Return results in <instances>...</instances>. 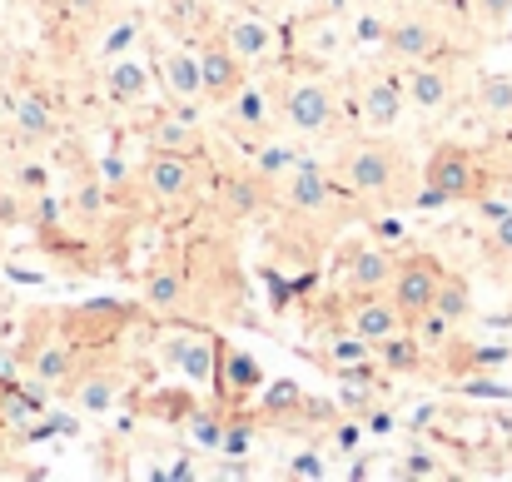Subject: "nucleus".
<instances>
[{
    "instance_id": "obj_1",
    "label": "nucleus",
    "mask_w": 512,
    "mask_h": 482,
    "mask_svg": "<svg viewBox=\"0 0 512 482\" xmlns=\"http://www.w3.org/2000/svg\"><path fill=\"white\" fill-rule=\"evenodd\" d=\"M339 179L353 194H388L398 179H403V160L393 145L383 140H363L358 150H348L339 164Z\"/></svg>"
},
{
    "instance_id": "obj_2",
    "label": "nucleus",
    "mask_w": 512,
    "mask_h": 482,
    "mask_svg": "<svg viewBox=\"0 0 512 482\" xmlns=\"http://www.w3.org/2000/svg\"><path fill=\"white\" fill-rule=\"evenodd\" d=\"M438 289H443V269L428 259V254H413V259H398V269H393V284H388V294H393V304L403 309V319L418 323L433 304H438Z\"/></svg>"
},
{
    "instance_id": "obj_3",
    "label": "nucleus",
    "mask_w": 512,
    "mask_h": 482,
    "mask_svg": "<svg viewBox=\"0 0 512 482\" xmlns=\"http://www.w3.org/2000/svg\"><path fill=\"white\" fill-rule=\"evenodd\" d=\"M473 189H478L473 155L463 145H438L428 169H423V199L428 204H453V199H468Z\"/></svg>"
},
{
    "instance_id": "obj_4",
    "label": "nucleus",
    "mask_w": 512,
    "mask_h": 482,
    "mask_svg": "<svg viewBox=\"0 0 512 482\" xmlns=\"http://www.w3.org/2000/svg\"><path fill=\"white\" fill-rule=\"evenodd\" d=\"M279 110H284V120H289L294 130L314 135V130L334 125V90H329L324 80H294V85L284 90Z\"/></svg>"
},
{
    "instance_id": "obj_5",
    "label": "nucleus",
    "mask_w": 512,
    "mask_h": 482,
    "mask_svg": "<svg viewBox=\"0 0 512 482\" xmlns=\"http://www.w3.org/2000/svg\"><path fill=\"white\" fill-rule=\"evenodd\" d=\"M194 179H199V169H194V160H189L184 150H155L150 164H145V184H150V194H155L160 204L189 199V194H194Z\"/></svg>"
},
{
    "instance_id": "obj_6",
    "label": "nucleus",
    "mask_w": 512,
    "mask_h": 482,
    "mask_svg": "<svg viewBox=\"0 0 512 482\" xmlns=\"http://www.w3.org/2000/svg\"><path fill=\"white\" fill-rule=\"evenodd\" d=\"M199 70H204V95H209V100H234L239 85H244V60L229 50L224 35H214V40L199 50Z\"/></svg>"
},
{
    "instance_id": "obj_7",
    "label": "nucleus",
    "mask_w": 512,
    "mask_h": 482,
    "mask_svg": "<svg viewBox=\"0 0 512 482\" xmlns=\"http://www.w3.org/2000/svg\"><path fill=\"white\" fill-rule=\"evenodd\" d=\"M403 323H408V319H403V309L393 304V294L383 299L378 289H368V294H363V299H358V304L348 309V328H353L358 338H368L373 348H378L383 338H393V333H398Z\"/></svg>"
},
{
    "instance_id": "obj_8",
    "label": "nucleus",
    "mask_w": 512,
    "mask_h": 482,
    "mask_svg": "<svg viewBox=\"0 0 512 482\" xmlns=\"http://www.w3.org/2000/svg\"><path fill=\"white\" fill-rule=\"evenodd\" d=\"M174 368L189 378V383H214L219 378V358H224V343L209 338V333H184L170 343Z\"/></svg>"
},
{
    "instance_id": "obj_9",
    "label": "nucleus",
    "mask_w": 512,
    "mask_h": 482,
    "mask_svg": "<svg viewBox=\"0 0 512 482\" xmlns=\"http://www.w3.org/2000/svg\"><path fill=\"white\" fill-rule=\"evenodd\" d=\"M383 45H388L393 60H413V65H423V60L438 50V30H433L428 20H393L388 35H383Z\"/></svg>"
},
{
    "instance_id": "obj_10",
    "label": "nucleus",
    "mask_w": 512,
    "mask_h": 482,
    "mask_svg": "<svg viewBox=\"0 0 512 482\" xmlns=\"http://www.w3.org/2000/svg\"><path fill=\"white\" fill-rule=\"evenodd\" d=\"M403 105H408V95H403V85H393V80H368V85H363V100H358L368 130H393V125L403 120Z\"/></svg>"
},
{
    "instance_id": "obj_11",
    "label": "nucleus",
    "mask_w": 512,
    "mask_h": 482,
    "mask_svg": "<svg viewBox=\"0 0 512 482\" xmlns=\"http://www.w3.org/2000/svg\"><path fill=\"white\" fill-rule=\"evenodd\" d=\"M219 35L229 40V50H234L244 65H254V60H264V55L274 50V30H269L259 15H234V20H224Z\"/></svg>"
},
{
    "instance_id": "obj_12",
    "label": "nucleus",
    "mask_w": 512,
    "mask_h": 482,
    "mask_svg": "<svg viewBox=\"0 0 512 482\" xmlns=\"http://www.w3.org/2000/svg\"><path fill=\"white\" fill-rule=\"evenodd\" d=\"M403 95H408V105H418V110H443L448 100H453V75L443 70V65H413L408 70V85H403Z\"/></svg>"
},
{
    "instance_id": "obj_13",
    "label": "nucleus",
    "mask_w": 512,
    "mask_h": 482,
    "mask_svg": "<svg viewBox=\"0 0 512 482\" xmlns=\"http://www.w3.org/2000/svg\"><path fill=\"white\" fill-rule=\"evenodd\" d=\"M284 199H289V209H299V214H319V209L334 204V184H329L324 169L304 164V169L289 174V194H284Z\"/></svg>"
},
{
    "instance_id": "obj_14",
    "label": "nucleus",
    "mask_w": 512,
    "mask_h": 482,
    "mask_svg": "<svg viewBox=\"0 0 512 482\" xmlns=\"http://www.w3.org/2000/svg\"><path fill=\"white\" fill-rule=\"evenodd\" d=\"M219 388H224L229 398H249V393H259V388H264V368H259V358H249L244 348H224V358H219Z\"/></svg>"
},
{
    "instance_id": "obj_15",
    "label": "nucleus",
    "mask_w": 512,
    "mask_h": 482,
    "mask_svg": "<svg viewBox=\"0 0 512 482\" xmlns=\"http://www.w3.org/2000/svg\"><path fill=\"white\" fill-rule=\"evenodd\" d=\"M160 75H165V90L174 100H199L204 95V70H199V55L194 50H170L160 60Z\"/></svg>"
},
{
    "instance_id": "obj_16",
    "label": "nucleus",
    "mask_w": 512,
    "mask_h": 482,
    "mask_svg": "<svg viewBox=\"0 0 512 482\" xmlns=\"http://www.w3.org/2000/svg\"><path fill=\"white\" fill-rule=\"evenodd\" d=\"M15 135L25 145L55 140V110H50L45 95H20V105H15Z\"/></svg>"
},
{
    "instance_id": "obj_17",
    "label": "nucleus",
    "mask_w": 512,
    "mask_h": 482,
    "mask_svg": "<svg viewBox=\"0 0 512 482\" xmlns=\"http://www.w3.org/2000/svg\"><path fill=\"white\" fill-rule=\"evenodd\" d=\"M393 259L383 254V249H363L353 264H348V284L358 289V294H368V289H388L393 284Z\"/></svg>"
},
{
    "instance_id": "obj_18",
    "label": "nucleus",
    "mask_w": 512,
    "mask_h": 482,
    "mask_svg": "<svg viewBox=\"0 0 512 482\" xmlns=\"http://www.w3.org/2000/svg\"><path fill=\"white\" fill-rule=\"evenodd\" d=\"M224 204L234 214H259L269 204V179L264 174H234V179H224Z\"/></svg>"
},
{
    "instance_id": "obj_19",
    "label": "nucleus",
    "mask_w": 512,
    "mask_h": 482,
    "mask_svg": "<svg viewBox=\"0 0 512 482\" xmlns=\"http://www.w3.org/2000/svg\"><path fill=\"white\" fill-rule=\"evenodd\" d=\"M145 95H150V75H145V65H140V60H120V65L110 70V100L135 105V100H145Z\"/></svg>"
},
{
    "instance_id": "obj_20",
    "label": "nucleus",
    "mask_w": 512,
    "mask_h": 482,
    "mask_svg": "<svg viewBox=\"0 0 512 482\" xmlns=\"http://www.w3.org/2000/svg\"><path fill=\"white\" fill-rule=\"evenodd\" d=\"M70 368H75V358H70V348H65V343H45V348H35V353H30V373H35L40 383H65V378H70Z\"/></svg>"
},
{
    "instance_id": "obj_21",
    "label": "nucleus",
    "mask_w": 512,
    "mask_h": 482,
    "mask_svg": "<svg viewBox=\"0 0 512 482\" xmlns=\"http://www.w3.org/2000/svg\"><path fill=\"white\" fill-rule=\"evenodd\" d=\"M115 398H120V373H90V378L75 388V403H80L85 413H105Z\"/></svg>"
},
{
    "instance_id": "obj_22",
    "label": "nucleus",
    "mask_w": 512,
    "mask_h": 482,
    "mask_svg": "<svg viewBox=\"0 0 512 482\" xmlns=\"http://www.w3.org/2000/svg\"><path fill=\"white\" fill-rule=\"evenodd\" d=\"M478 105H483V115H493V120H512V75H488V80L478 85Z\"/></svg>"
},
{
    "instance_id": "obj_23",
    "label": "nucleus",
    "mask_w": 512,
    "mask_h": 482,
    "mask_svg": "<svg viewBox=\"0 0 512 482\" xmlns=\"http://www.w3.org/2000/svg\"><path fill=\"white\" fill-rule=\"evenodd\" d=\"M229 115H234V125H239V130H254V135L269 125V105H264V95H259V90H239V95L229 100Z\"/></svg>"
},
{
    "instance_id": "obj_24",
    "label": "nucleus",
    "mask_w": 512,
    "mask_h": 482,
    "mask_svg": "<svg viewBox=\"0 0 512 482\" xmlns=\"http://www.w3.org/2000/svg\"><path fill=\"white\" fill-rule=\"evenodd\" d=\"M145 299H150L155 309H174V304L184 299V279H179V269H155V274L145 279Z\"/></svg>"
},
{
    "instance_id": "obj_25",
    "label": "nucleus",
    "mask_w": 512,
    "mask_h": 482,
    "mask_svg": "<svg viewBox=\"0 0 512 482\" xmlns=\"http://www.w3.org/2000/svg\"><path fill=\"white\" fill-rule=\"evenodd\" d=\"M438 314L448 323H463L473 314V299H468V284L463 279H443V289H438V304H433Z\"/></svg>"
},
{
    "instance_id": "obj_26",
    "label": "nucleus",
    "mask_w": 512,
    "mask_h": 482,
    "mask_svg": "<svg viewBox=\"0 0 512 482\" xmlns=\"http://www.w3.org/2000/svg\"><path fill=\"white\" fill-rule=\"evenodd\" d=\"M378 353H383V363L398 368V373H403V368H418V338H403V328H398L393 338H383Z\"/></svg>"
},
{
    "instance_id": "obj_27",
    "label": "nucleus",
    "mask_w": 512,
    "mask_h": 482,
    "mask_svg": "<svg viewBox=\"0 0 512 482\" xmlns=\"http://www.w3.org/2000/svg\"><path fill=\"white\" fill-rule=\"evenodd\" d=\"M304 35H309V45H314L319 55H334V50L343 45L339 20H304Z\"/></svg>"
},
{
    "instance_id": "obj_28",
    "label": "nucleus",
    "mask_w": 512,
    "mask_h": 482,
    "mask_svg": "<svg viewBox=\"0 0 512 482\" xmlns=\"http://www.w3.org/2000/svg\"><path fill=\"white\" fill-rule=\"evenodd\" d=\"M249 438H254L249 418H234V423H229V433H224V453H229V458H239V453L249 448Z\"/></svg>"
},
{
    "instance_id": "obj_29",
    "label": "nucleus",
    "mask_w": 512,
    "mask_h": 482,
    "mask_svg": "<svg viewBox=\"0 0 512 482\" xmlns=\"http://www.w3.org/2000/svg\"><path fill=\"white\" fill-rule=\"evenodd\" d=\"M155 140H160V150H189V140H194V135H189L184 125H170V120H160V125H155Z\"/></svg>"
},
{
    "instance_id": "obj_30",
    "label": "nucleus",
    "mask_w": 512,
    "mask_h": 482,
    "mask_svg": "<svg viewBox=\"0 0 512 482\" xmlns=\"http://www.w3.org/2000/svg\"><path fill=\"white\" fill-rule=\"evenodd\" d=\"M368 353H373V343L358 338V333L343 338V343H334V363H358V358H368Z\"/></svg>"
},
{
    "instance_id": "obj_31",
    "label": "nucleus",
    "mask_w": 512,
    "mask_h": 482,
    "mask_svg": "<svg viewBox=\"0 0 512 482\" xmlns=\"http://www.w3.org/2000/svg\"><path fill=\"white\" fill-rule=\"evenodd\" d=\"M304 403V393H299V383H274V393H269V408L279 413V408H299Z\"/></svg>"
},
{
    "instance_id": "obj_32",
    "label": "nucleus",
    "mask_w": 512,
    "mask_h": 482,
    "mask_svg": "<svg viewBox=\"0 0 512 482\" xmlns=\"http://www.w3.org/2000/svg\"><path fill=\"white\" fill-rule=\"evenodd\" d=\"M512 15V0H478V20H488V25H508Z\"/></svg>"
},
{
    "instance_id": "obj_33",
    "label": "nucleus",
    "mask_w": 512,
    "mask_h": 482,
    "mask_svg": "<svg viewBox=\"0 0 512 482\" xmlns=\"http://www.w3.org/2000/svg\"><path fill=\"white\" fill-rule=\"evenodd\" d=\"M493 239H498V249H508V254H512V209H508V214H498V229H493Z\"/></svg>"
},
{
    "instance_id": "obj_34",
    "label": "nucleus",
    "mask_w": 512,
    "mask_h": 482,
    "mask_svg": "<svg viewBox=\"0 0 512 482\" xmlns=\"http://www.w3.org/2000/svg\"><path fill=\"white\" fill-rule=\"evenodd\" d=\"M100 5H105V0H65L70 15H100Z\"/></svg>"
},
{
    "instance_id": "obj_35",
    "label": "nucleus",
    "mask_w": 512,
    "mask_h": 482,
    "mask_svg": "<svg viewBox=\"0 0 512 482\" xmlns=\"http://www.w3.org/2000/svg\"><path fill=\"white\" fill-rule=\"evenodd\" d=\"M204 5H234V0H204Z\"/></svg>"
},
{
    "instance_id": "obj_36",
    "label": "nucleus",
    "mask_w": 512,
    "mask_h": 482,
    "mask_svg": "<svg viewBox=\"0 0 512 482\" xmlns=\"http://www.w3.org/2000/svg\"><path fill=\"white\" fill-rule=\"evenodd\" d=\"M289 5H309V0H289Z\"/></svg>"
},
{
    "instance_id": "obj_37",
    "label": "nucleus",
    "mask_w": 512,
    "mask_h": 482,
    "mask_svg": "<svg viewBox=\"0 0 512 482\" xmlns=\"http://www.w3.org/2000/svg\"><path fill=\"white\" fill-rule=\"evenodd\" d=\"M508 25H512V15H508Z\"/></svg>"
}]
</instances>
